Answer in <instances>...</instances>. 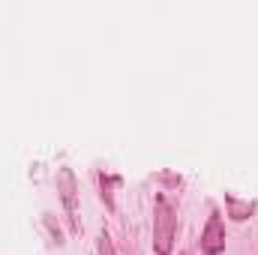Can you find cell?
I'll return each instance as SVG.
<instances>
[{
  "label": "cell",
  "instance_id": "1",
  "mask_svg": "<svg viewBox=\"0 0 258 255\" xmlns=\"http://www.w3.org/2000/svg\"><path fill=\"white\" fill-rule=\"evenodd\" d=\"M174 228H177V216H174L171 204H168L165 198H159V201H156V219H153V243H156V252L159 255L171 252Z\"/></svg>",
  "mask_w": 258,
  "mask_h": 255
},
{
  "label": "cell",
  "instance_id": "2",
  "mask_svg": "<svg viewBox=\"0 0 258 255\" xmlns=\"http://www.w3.org/2000/svg\"><path fill=\"white\" fill-rule=\"evenodd\" d=\"M222 249H225V228H222L219 213H210L207 228L201 231V252L204 255H219Z\"/></svg>",
  "mask_w": 258,
  "mask_h": 255
},
{
  "label": "cell",
  "instance_id": "3",
  "mask_svg": "<svg viewBox=\"0 0 258 255\" xmlns=\"http://www.w3.org/2000/svg\"><path fill=\"white\" fill-rule=\"evenodd\" d=\"M225 201H228V210H231V216H234V219H246V216L255 210V204H252V201H237L234 195H228Z\"/></svg>",
  "mask_w": 258,
  "mask_h": 255
},
{
  "label": "cell",
  "instance_id": "4",
  "mask_svg": "<svg viewBox=\"0 0 258 255\" xmlns=\"http://www.w3.org/2000/svg\"><path fill=\"white\" fill-rule=\"evenodd\" d=\"M60 180H63V201L69 210H75V201H72V174L69 171H60Z\"/></svg>",
  "mask_w": 258,
  "mask_h": 255
},
{
  "label": "cell",
  "instance_id": "5",
  "mask_svg": "<svg viewBox=\"0 0 258 255\" xmlns=\"http://www.w3.org/2000/svg\"><path fill=\"white\" fill-rule=\"evenodd\" d=\"M99 255H114V246H111L108 234H99Z\"/></svg>",
  "mask_w": 258,
  "mask_h": 255
},
{
  "label": "cell",
  "instance_id": "6",
  "mask_svg": "<svg viewBox=\"0 0 258 255\" xmlns=\"http://www.w3.org/2000/svg\"><path fill=\"white\" fill-rule=\"evenodd\" d=\"M183 255H189V252H183Z\"/></svg>",
  "mask_w": 258,
  "mask_h": 255
}]
</instances>
